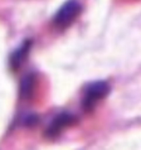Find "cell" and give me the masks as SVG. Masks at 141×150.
I'll list each match as a JSON object with an SVG mask.
<instances>
[{
    "label": "cell",
    "mask_w": 141,
    "mask_h": 150,
    "mask_svg": "<svg viewBox=\"0 0 141 150\" xmlns=\"http://www.w3.org/2000/svg\"><path fill=\"white\" fill-rule=\"evenodd\" d=\"M34 86H35V76L34 74H27L23 78L22 85H20V95H22V97L23 98L30 97L33 90H34Z\"/></svg>",
    "instance_id": "obj_5"
},
{
    "label": "cell",
    "mask_w": 141,
    "mask_h": 150,
    "mask_svg": "<svg viewBox=\"0 0 141 150\" xmlns=\"http://www.w3.org/2000/svg\"><path fill=\"white\" fill-rule=\"evenodd\" d=\"M30 45H32V43L28 40L19 49H16V51L13 53V56L10 57V64H11V67H13V69H18L20 67V64L23 63L24 59H25L27 56H28Z\"/></svg>",
    "instance_id": "obj_4"
},
{
    "label": "cell",
    "mask_w": 141,
    "mask_h": 150,
    "mask_svg": "<svg viewBox=\"0 0 141 150\" xmlns=\"http://www.w3.org/2000/svg\"><path fill=\"white\" fill-rule=\"evenodd\" d=\"M110 91H111V87L106 81H96L88 85L85 90L83 101H82L83 110L92 111L94 109V106L110 93Z\"/></svg>",
    "instance_id": "obj_1"
},
{
    "label": "cell",
    "mask_w": 141,
    "mask_h": 150,
    "mask_svg": "<svg viewBox=\"0 0 141 150\" xmlns=\"http://www.w3.org/2000/svg\"><path fill=\"white\" fill-rule=\"evenodd\" d=\"M77 121V117L72 114H68V112H62V114L57 115L53 121L51 122V125L48 126L47 131H45V135L48 137H56L61 134L64 129H67L70 125H73Z\"/></svg>",
    "instance_id": "obj_3"
},
{
    "label": "cell",
    "mask_w": 141,
    "mask_h": 150,
    "mask_svg": "<svg viewBox=\"0 0 141 150\" xmlns=\"http://www.w3.org/2000/svg\"><path fill=\"white\" fill-rule=\"evenodd\" d=\"M82 11V5L77 0H67L54 15L53 23L58 29H67Z\"/></svg>",
    "instance_id": "obj_2"
}]
</instances>
